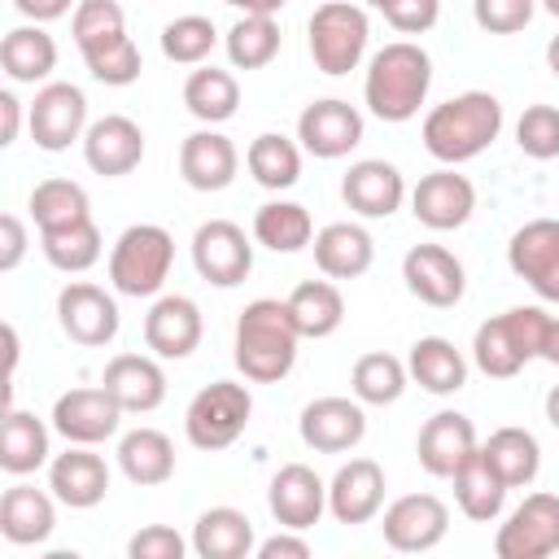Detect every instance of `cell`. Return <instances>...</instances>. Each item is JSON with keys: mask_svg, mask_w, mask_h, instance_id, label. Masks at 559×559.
I'll list each match as a JSON object with an SVG mask.
<instances>
[{"mask_svg": "<svg viewBox=\"0 0 559 559\" xmlns=\"http://www.w3.org/2000/svg\"><path fill=\"white\" fill-rule=\"evenodd\" d=\"M253 555H258V559H310V542L297 537V528H284V533L258 542Z\"/></svg>", "mask_w": 559, "mask_h": 559, "instance_id": "52", "label": "cell"}, {"mask_svg": "<svg viewBox=\"0 0 559 559\" xmlns=\"http://www.w3.org/2000/svg\"><path fill=\"white\" fill-rule=\"evenodd\" d=\"M70 35L83 52V66L92 70L96 83L105 87H127L140 79L144 61L140 48L127 35V17L118 0H79L74 17H70Z\"/></svg>", "mask_w": 559, "mask_h": 559, "instance_id": "3", "label": "cell"}, {"mask_svg": "<svg viewBox=\"0 0 559 559\" xmlns=\"http://www.w3.org/2000/svg\"><path fill=\"white\" fill-rule=\"evenodd\" d=\"M214 44H218V31L201 13H183V17L162 26V52L175 66H201L214 52Z\"/></svg>", "mask_w": 559, "mask_h": 559, "instance_id": "46", "label": "cell"}, {"mask_svg": "<svg viewBox=\"0 0 559 559\" xmlns=\"http://www.w3.org/2000/svg\"><path fill=\"white\" fill-rule=\"evenodd\" d=\"M476 450H480L476 428H472V419L459 415V411H437V415L419 428V441H415L419 467H424L428 476H441V480H450Z\"/></svg>", "mask_w": 559, "mask_h": 559, "instance_id": "21", "label": "cell"}, {"mask_svg": "<svg viewBox=\"0 0 559 559\" xmlns=\"http://www.w3.org/2000/svg\"><path fill=\"white\" fill-rule=\"evenodd\" d=\"M122 406L105 389H70L52 402V428L70 445H100L118 432Z\"/></svg>", "mask_w": 559, "mask_h": 559, "instance_id": "18", "label": "cell"}, {"mask_svg": "<svg viewBox=\"0 0 559 559\" xmlns=\"http://www.w3.org/2000/svg\"><path fill=\"white\" fill-rule=\"evenodd\" d=\"M406 376H411V371H406L402 358L376 349V354H362V358L354 362L349 389H354V397L367 402V406H389V402H397V397L406 393Z\"/></svg>", "mask_w": 559, "mask_h": 559, "instance_id": "43", "label": "cell"}, {"mask_svg": "<svg viewBox=\"0 0 559 559\" xmlns=\"http://www.w3.org/2000/svg\"><path fill=\"white\" fill-rule=\"evenodd\" d=\"M183 550H188V542L170 524H144L127 542V555L131 559H183Z\"/></svg>", "mask_w": 559, "mask_h": 559, "instance_id": "49", "label": "cell"}, {"mask_svg": "<svg viewBox=\"0 0 559 559\" xmlns=\"http://www.w3.org/2000/svg\"><path fill=\"white\" fill-rule=\"evenodd\" d=\"M236 166H240V153L236 144L205 127V131H192L183 144H179V175L188 188L197 192H223L231 179H236Z\"/></svg>", "mask_w": 559, "mask_h": 559, "instance_id": "26", "label": "cell"}, {"mask_svg": "<svg viewBox=\"0 0 559 559\" xmlns=\"http://www.w3.org/2000/svg\"><path fill=\"white\" fill-rule=\"evenodd\" d=\"M476 210V188L467 175H459L454 166H441L432 175H424L415 188H411V214L432 227V231H454L472 218Z\"/></svg>", "mask_w": 559, "mask_h": 559, "instance_id": "14", "label": "cell"}, {"mask_svg": "<svg viewBox=\"0 0 559 559\" xmlns=\"http://www.w3.org/2000/svg\"><path fill=\"white\" fill-rule=\"evenodd\" d=\"M48 489L57 493V502L87 511L109 493V467L100 454H92V445H70L66 454L52 459L48 467Z\"/></svg>", "mask_w": 559, "mask_h": 559, "instance_id": "28", "label": "cell"}, {"mask_svg": "<svg viewBox=\"0 0 559 559\" xmlns=\"http://www.w3.org/2000/svg\"><path fill=\"white\" fill-rule=\"evenodd\" d=\"M406 371L419 389L445 397V393H459L467 384V358L454 349V341L445 336H419L411 345V358H406Z\"/></svg>", "mask_w": 559, "mask_h": 559, "instance_id": "31", "label": "cell"}, {"mask_svg": "<svg viewBox=\"0 0 559 559\" xmlns=\"http://www.w3.org/2000/svg\"><path fill=\"white\" fill-rule=\"evenodd\" d=\"M100 389L131 415H144V411H157L162 397H166V371L148 358V354H118L105 362V376H100Z\"/></svg>", "mask_w": 559, "mask_h": 559, "instance_id": "27", "label": "cell"}, {"mask_svg": "<svg viewBox=\"0 0 559 559\" xmlns=\"http://www.w3.org/2000/svg\"><path fill=\"white\" fill-rule=\"evenodd\" d=\"M57 319L61 332L79 345H109L118 336V301L87 280H70L57 293Z\"/></svg>", "mask_w": 559, "mask_h": 559, "instance_id": "17", "label": "cell"}, {"mask_svg": "<svg viewBox=\"0 0 559 559\" xmlns=\"http://www.w3.org/2000/svg\"><path fill=\"white\" fill-rule=\"evenodd\" d=\"M297 432L301 441L314 450V454H345L362 441L367 432V415H362V402H349V397H314L301 419H297Z\"/></svg>", "mask_w": 559, "mask_h": 559, "instance_id": "20", "label": "cell"}, {"mask_svg": "<svg viewBox=\"0 0 559 559\" xmlns=\"http://www.w3.org/2000/svg\"><path fill=\"white\" fill-rule=\"evenodd\" d=\"M515 144L533 162L559 157V109L555 105H528L515 122Z\"/></svg>", "mask_w": 559, "mask_h": 559, "instance_id": "47", "label": "cell"}, {"mask_svg": "<svg viewBox=\"0 0 559 559\" xmlns=\"http://www.w3.org/2000/svg\"><path fill=\"white\" fill-rule=\"evenodd\" d=\"M0 66L13 83H39L57 70V39L35 22V26H13L0 39Z\"/></svg>", "mask_w": 559, "mask_h": 559, "instance_id": "34", "label": "cell"}, {"mask_svg": "<svg viewBox=\"0 0 559 559\" xmlns=\"http://www.w3.org/2000/svg\"><path fill=\"white\" fill-rule=\"evenodd\" d=\"M542 4H546V13H550V17H559V0H542Z\"/></svg>", "mask_w": 559, "mask_h": 559, "instance_id": "59", "label": "cell"}, {"mask_svg": "<svg viewBox=\"0 0 559 559\" xmlns=\"http://www.w3.org/2000/svg\"><path fill=\"white\" fill-rule=\"evenodd\" d=\"M550 314L542 306H515L507 314H493L476 328L472 358L489 380H511L528 358H542Z\"/></svg>", "mask_w": 559, "mask_h": 559, "instance_id": "5", "label": "cell"}, {"mask_svg": "<svg viewBox=\"0 0 559 559\" xmlns=\"http://www.w3.org/2000/svg\"><path fill=\"white\" fill-rule=\"evenodd\" d=\"M306 35H310V57H314V70L341 79L349 70H358L362 52H367V39H371V22L358 4L349 0H323L310 22H306Z\"/></svg>", "mask_w": 559, "mask_h": 559, "instance_id": "7", "label": "cell"}, {"mask_svg": "<svg viewBox=\"0 0 559 559\" xmlns=\"http://www.w3.org/2000/svg\"><path fill=\"white\" fill-rule=\"evenodd\" d=\"M480 454L502 476L507 489H524L542 472V445H537V437L528 428H498V432H489Z\"/></svg>", "mask_w": 559, "mask_h": 559, "instance_id": "35", "label": "cell"}, {"mask_svg": "<svg viewBox=\"0 0 559 559\" xmlns=\"http://www.w3.org/2000/svg\"><path fill=\"white\" fill-rule=\"evenodd\" d=\"M380 502H384V472L376 459H349L336 467L328 485V511L336 515V524H367L376 520Z\"/></svg>", "mask_w": 559, "mask_h": 559, "instance_id": "25", "label": "cell"}, {"mask_svg": "<svg viewBox=\"0 0 559 559\" xmlns=\"http://www.w3.org/2000/svg\"><path fill=\"white\" fill-rule=\"evenodd\" d=\"M537 0H472V17L489 35H515L533 22Z\"/></svg>", "mask_w": 559, "mask_h": 559, "instance_id": "48", "label": "cell"}, {"mask_svg": "<svg viewBox=\"0 0 559 559\" xmlns=\"http://www.w3.org/2000/svg\"><path fill=\"white\" fill-rule=\"evenodd\" d=\"M192 266L205 284L214 288H236L253 271V245L240 223L231 218H210L192 236Z\"/></svg>", "mask_w": 559, "mask_h": 559, "instance_id": "10", "label": "cell"}, {"mask_svg": "<svg viewBox=\"0 0 559 559\" xmlns=\"http://www.w3.org/2000/svg\"><path fill=\"white\" fill-rule=\"evenodd\" d=\"M223 4H231V9H240V13H266V17H275L288 0H223Z\"/></svg>", "mask_w": 559, "mask_h": 559, "instance_id": "55", "label": "cell"}, {"mask_svg": "<svg viewBox=\"0 0 559 559\" xmlns=\"http://www.w3.org/2000/svg\"><path fill=\"white\" fill-rule=\"evenodd\" d=\"M297 140L306 153L332 162V157H345L349 148L362 144V114L341 100V96H328V100H314L301 109L297 118Z\"/></svg>", "mask_w": 559, "mask_h": 559, "instance_id": "16", "label": "cell"}, {"mask_svg": "<svg viewBox=\"0 0 559 559\" xmlns=\"http://www.w3.org/2000/svg\"><path fill=\"white\" fill-rule=\"evenodd\" d=\"M253 240L266 245L271 253H297L314 240V223L310 210L297 201H266L253 214Z\"/></svg>", "mask_w": 559, "mask_h": 559, "instance_id": "40", "label": "cell"}, {"mask_svg": "<svg viewBox=\"0 0 559 559\" xmlns=\"http://www.w3.org/2000/svg\"><path fill=\"white\" fill-rule=\"evenodd\" d=\"M546 419L559 432V384H550V393H546Z\"/></svg>", "mask_w": 559, "mask_h": 559, "instance_id": "57", "label": "cell"}, {"mask_svg": "<svg viewBox=\"0 0 559 559\" xmlns=\"http://www.w3.org/2000/svg\"><path fill=\"white\" fill-rule=\"evenodd\" d=\"M118 467L131 485H162L175 472V445L157 428H131L118 441Z\"/></svg>", "mask_w": 559, "mask_h": 559, "instance_id": "37", "label": "cell"}, {"mask_svg": "<svg viewBox=\"0 0 559 559\" xmlns=\"http://www.w3.org/2000/svg\"><path fill=\"white\" fill-rule=\"evenodd\" d=\"M341 197H345V205H349L354 214H362V218H389V214L402 210V201H406V179H402V170H397L393 162H384V157H362V162H354V166L345 170Z\"/></svg>", "mask_w": 559, "mask_h": 559, "instance_id": "23", "label": "cell"}, {"mask_svg": "<svg viewBox=\"0 0 559 559\" xmlns=\"http://www.w3.org/2000/svg\"><path fill=\"white\" fill-rule=\"evenodd\" d=\"M266 507L275 515L280 528H297L306 533L310 524H319V515L328 511V485L319 480L314 467L306 463H284L266 489Z\"/></svg>", "mask_w": 559, "mask_h": 559, "instance_id": "19", "label": "cell"}, {"mask_svg": "<svg viewBox=\"0 0 559 559\" xmlns=\"http://www.w3.org/2000/svg\"><path fill=\"white\" fill-rule=\"evenodd\" d=\"M297 323L288 314V301L258 297L236 319V367L253 384H275L297 362Z\"/></svg>", "mask_w": 559, "mask_h": 559, "instance_id": "1", "label": "cell"}, {"mask_svg": "<svg viewBox=\"0 0 559 559\" xmlns=\"http://www.w3.org/2000/svg\"><path fill=\"white\" fill-rule=\"evenodd\" d=\"M253 546H258L253 524L236 507H210L192 524V550L201 559H245V555H253Z\"/></svg>", "mask_w": 559, "mask_h": 559, "instance_id": "32", "label": "cell"}, {"mask_svg": "<svg viewBox=\"0 0 559 559\" xmlns=\"http://www.w3.org/2000/svg\"><path fill=\"white\" fill-rule=\"evenodd\" d=\"M507 262L542 301H559V218L524 223L507 245Z\"/></svg>", "mask_w": 559, "mask_h": 559, "instance_id": "12", "label": "cell"}, {"mask_svg": "<svg viewBox=\"0 0 559 559\" xmlns=\"http://www.w3.org/2000/svg\"><path fill=\"white\" fill-rule=\"evenodd\" d=\"M450 528V507L437 498V493H406L397 502L384 507V520H380V533L393 550L402 555H419V550H432Z\"/></svg>", "mask_w": 559, "mask_h": 559, "instance_id": "13", "label": "cell"}, {"mask_svg": "<svg viewBox=\"0 0 559 559\" xmlns=\"http://www.w3.org/2000/svg\"><path fill=\"white\" fill-rule=\"evenodd\" d=\"M17 127H22V100L13 92H0V148L17 140Z\"/></svg>", "mask_w": 559, "mask_h": 559, "instance_id": "54", "label": "cell"}, {"mask_svg": "<svg viewBox=\"0 0 559 559\" xmlns=\"http://www.w3.org/2000/svg\"><path fill=\"white\" fill-rule=\"evenodd\" d=\"M31 218L39 231H57V227L92 218V201L74 179H44L31 192Z\"/></svg>", "mask_w": 559, "mask_h": 559, "instance_id": "42", "label": "cell"}, {"mask_svg": "<svg viewBox=\"0 0 559 559\" xmlns=\"http://www.w3.org/2000/svg\"><path fill=\"white\" fill-rule=\"evenodd\" d=\"M542 358L559 367V319H550V323H546V341H542Z\"/></svg>", "mask_w": 559, "mask_h": 559, "instance_id": "56", "label": "cell"}, {"mask_svg": "<svg viewBox=\"0 0 559 559\" xmlns=\"http://www.w3.org/2000/svg\"><path fill=\"white\" fill-rule=\"evenodd\" d=\"M402 280L432 310L459 306L463 301V288H467L463 262L450 249H441V245H411L406 258H402Z\"/></svg>", "mask_w": 559, "mask_h": 559, "instance_id": "15", "label": "cell"}, {"mask_svg": "<svg viewBox=\"0 0 559 559\" xmlns=\"http://www.w3.org/2000/svg\"><path fill=\"white\" fill-rule=\"evenodd\" d=\"M48 463V428L35 411L9 406L4 428H0V467L9 476H31L35 467Z\"/></svg>", "mask_w": 559, "mask_h": 559, "instance_id": "33", "label": "cell"}, {"mask_svg": "<svg viewBox=\"0 0 559 559\" xmlns=\"http://www.w3.org/2000/svg\"><path fill=\"white\" fill-rule=\"evenodd\" d=\"M201 310L192 297H179V293H166L148 306L144 314V345L157 354V358H188L197 345H201Z\"/></svg>", "mask_w": 559, "mask_h": 559, "instance_id": "24", "label": "cell"}, {"mask_svg": "<svg viewBox=\"0 0 559 559\" xmlns=\"http://www.w3.org/2000/svg\"><path fill=\"white\" fill-rule=\"evenodd\" d=\"M13 9L31 22H52V17H66L70 9H79V0H13Z\"/></svg>", "mask_w": 559, "mask_h": 559, "instance_id": "53", "label": "cell"}, {"mask_svg": "<svg viewBox=\"0 0 559 559\" xmlns=\"http://www.w3.org/2000/svg\"><path fill=\"white\" fill-rule=\"evenodd\" d=\"M39 245H44V258L57 271L79 275V271H87L100 258V227L92 218H83V223L57 227V231H39Z\"/></svg>", "mask_w": 559, "mask_h": 559, "instance_id": "45", "label": "cell"}, {"mask_svg": "<svg viewBox=\"0 0 559 559\" xmlns=\"http://www.w3.org/2000/svg\"><path fill=\"white\" fill-rule=\"evenodd\" d=\"M227 61L236 70H262L275 61L280 52V22L266 13H245L231 31H227Z\"/></svg>", "mask_w": 559, "mask_h": 559, "instance_id": "44", "label": "cell"}, {"mask_svg": "<svg viewBox=\"0 0 559 559\" xmlns=\"http://www.w3.org/2000/svg\"><path fill=\"white\" fill-rule=\"evenodd\" d=\"M498 131H502V100L493 92H463V96H450L437 109H428L424 148L437 162L459 166V162L480 157L498 140Z\"/></svg>", "mask_w": 559, "mask_h": 559, "instance_id": "2", "label": "cell"}, {"mask_svg": "<svg viewBox=\"0 0 559 559\" xmlns=\"http://www.w3.org/2000/svg\"><path fill=\"white\" fill-rule=\"evenodd\" d=\"M450 480H454V502H459V511H463L467 520H476V524L498 520V511H502V502H507V485H502V476L485 463L480 450H476Z\"/></svg>", "mask_w": 559, "mask_h": 559, "instance_id": "39", "label": "cell"}, {"mask_svg": "<svg viewBox=\"0 0 559 559\" xmlns=\"http://www.w3.org/2000/svg\"><path fill=\"white\" fill-rule=\"evenodd\" d=\"M428 87H432L428 52L419 44H411V39H393L371 57L367 83H362V100L380 122H411L419 114Z\"/></svg>", "mask_w": 559, "mask_h": 559, "instance_id": "4", "label": "cell"}, {"mask_svg": "<svg viewBox=\"0 0 559 559\" xmlns=\"http://www.w3.org/2000/svg\"><path fill=\"white\" fill-rule=\"evenodd\" d=\"M310 249H314V266L328 280H358L376 258V240L358 223H328L323 231H314Z\"/></svg>", "mask_w": 559, "mask_h": 559, "instance_id": "30", "label": "cell"}, {"mask_svg": "<svg viewBox=\"0 0 559 559\" xmlns=\"http://www.w3.org/2000/svg\"><path fill=\"white\" fill-rule=\"evenodd\" d=\"M367 4H371V9H384V4H389V0H367Z\"/></svg>", "mask_w": 559, "mask_h": 559, "instance_id": "60", "label": "cell"}, {"mask_svg": "<svg viewBox=\"0 0 559 559\" xmlns=\"http://www.w3.org/2000/svg\"><path fill=\"white\" fill-rule=\"evenodd\" d=\"M83 157L96 175L105 179H118V175H131L140 162H144V131L140 122H131L127 114H105L87 127L83 135Z\"/></svg>", "mask_w": 559, "mask_h": 559, "instance_id": "22", "label": "cell"}, {"mask_svg": "<svg viewBox=\"0 0 559 559\" xmlns=\"http://www.w3.org/2000/svg\"><path fill=\"white\" fill-rule=\"evenodd\" d=\"M57 493H44L35 485H9L4 498H0V533L4 542L13 546H39L52 537L57 528V507H52Z\"/></svg>", "mask_w": 559, "mask_h": 559, "instance_id": "29", "label": "cell"}, {"mask_svg": "<svg viewBox=\"0 0 559 559\" xmlns=\"http://www.w3.org/2000/svg\"><path fill=\"white\" fill-rule=\"evenodd\" d=\"M183 105L197 122L214 127V122H227L236 109H240V83L231 70H218V66H201L188 74L183 83Z\"/></svg>", "mask_w": 559, "mask_h": 559, "instance_id": "38", "label": "cell"}, {"mask_svg": "<svg viewBox=\"0 0 559 559\" xmlns=\"http://www.w3.org/2000/svg\"><path fill=\"white\" fill-rule=\"evenodd\" d=\"M380 13H384V22H389L393 31H402V35H424V31L437 26L441 0H389Z\"/></svg>", "mask_w": 559, "mask_h": 559, "instance_id": "50", "label": "cell"}, {"mask_svg": "<svg viewBox=\"0 0 559 559\" xmlns=\"http://www.w3.org/2000/svg\"><path fill=\"white\" fill-rule=\"evenodd\" d=\"M26 258V227L17 214H0V271H13Z\"/></svg>", "mask_w": 559, "mask_h": 559, "instance_id": "51", "label": "cell"}, {"mask_svg": "<svg viewBox=\"0 0 559 559\" xmlns=\"http://www.w3.org/2000/svg\"><path fill=\"white\" fill-rule=\"evenodd\" d=\"M546 66H550V74L559 79V35H555V39L546 44Z\"/></svg>", "mask_w": 559, "mask_h": 559, "instance_id": "58", "label": "cell"}, {"mask_svg": "<svg viewBox=\"0 0 559 559\" xmlns=\"http://www.w3.org/2000/svg\"><path fill=\"white\" fill-rule=\"evenodd\" d=\"M26 127L35 148L66 153L74 140L87 135V96L74 83H44L26 109Z\"/></svg>", "mask_w": 559, "mask_h": 559, "instance_id": "9", "label": "cell"}, {"mask_svg": "<svg viewBox=\"0 0 559 559\" xmlns=\"http://www.w3.org/2000/svg\"><path fill=\"white\" fill-rule=\"evenodd\" d=\"M288 314L301 332V341H319V336H332L345 319V297L332 280H301L293 293H288Z\"/></svg>", "mask_w": 559, "mask_h": 559, "instance_id": "36", "label": "cell"}, {"mask_svg": "<svg viewBox=\"0 0 559 559\" xmlns=\"http://www.w3.org/2000/svg\"><path fill=\"white\" fill-rule=\"evenodd\" d=\"M245 166H249V175H253L262 188L280 192V188H293V183L301 179V148H297L288 135L266 131V135H258V140L249 144Z\"/></svg>", "mask_w": 559, "mask_h": 559, "instance_id": "41", "label": "cell"}, {"mask_svg": "<svg viewBox=\"0 0 559 559\" xmlns=\"http://www.w3.org/2000/svg\"><path fill=\"white\" fill-rule=\"evenodd\" d=\"M559 550V493H528L493 537L498 559H546Z\"/></svg>", "mask_w": 559, "mask_h": 559, "instance_id": "11", "label": "cell"}, {"mask_svg": "<svg viewBox=\"0 0 559 559\" xmlns=\"http://www.w3.org/2000/svg\"><path fill=\"white\" fill-rule=\"evenodd\" d=\"M175 262V240L157 223H131L109 249V284L122 297H157Z\"/></svg>", "mask_w": 559, "mask_h": 559, "instance_id": "6", "label": "cell"}, {"mask_svg": "<svg viewBox=\"0 0 559 559\" xmlns=\"http://www.w3.org/2000/svg\"><path fill=\"white\" fill-rule=\"evenodd\" d=\"M249 415H253V397L245 384L236 380H214L205 384L188 411H183V432L197 450H227L245 428H249Z\"/></svg>", "mask_w": 559, "mask_h": 559, "instance_id": "8", "label": "cell"}]
</instances>
